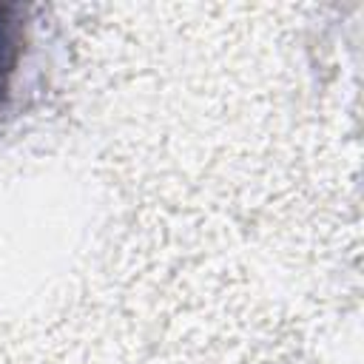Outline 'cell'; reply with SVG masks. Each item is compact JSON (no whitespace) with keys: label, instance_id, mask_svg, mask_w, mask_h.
Listing matches in <instances>:
<instances>
[{"label":"cell","instance_id":"6da1fadb","mask_svg":"<svg viewBox=\"0 0 364 364\" xmlns=\"http://www.w3.org/2000/svg\"><path fill=\"white\" fill-rule=\"evenodd\" d=\"M28 48V20L26 6L0 3V119L14 102V85Z\"/></svg>","mask_w":364,"mask_h":364}]
</instances>
